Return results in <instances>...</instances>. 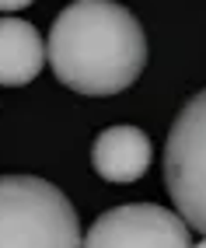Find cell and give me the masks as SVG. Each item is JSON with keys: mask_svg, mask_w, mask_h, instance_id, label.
I'll return each mask as SVG.
<instances>
[{"mask_svg": "<svg viewBox=\"0 0 206 248\" xmlns=\"http://www.w3.org/2000/svg\"><path fill=\"white\" fill-rule=\"evenodd\" d=\"M46 60L70 91L109 98L143 74L147 35L133 11L115 0H77L56 14Z\"/></svg>", "mask_w": 206, "mask_h": 248, "instance_id": "cell-1", "label": "cell"}, {"mask_svg": "<svg viewBox=\"0 0 206 248\" xmlns=\"http://www.w3.org/2000/svg\"><path fill=\"white\" fill-rule=\"evenodd\" d=\"M80 220L66 196L35 175H0V248H80Z\"/></svg>", "mask_w": 206, "mask_h": 248, "instance_id": "cell-2", "label": "cell"}, {"mask_svg": "<svg viewBox=\"0 0 206 248\" xmlns=\"http://www.w3.org/2000/svg\"><path fill=\"white\" fill-rule=\"evenodd\" d=\"M164 186L189 231L206 234V88L182 105L168 129Z\"/></svg>", "mask_w": 206, "mask_h": 248, "instance_id": "cell-3", "label": "cell"}, {"mask_svg": "<svg viewBox=\"0 0 206 248\" xmlns=\"http://www.w3.org/2000/svg\"><path fill=\"white\" fill-rule=\"evenodd\" d=\"M80 248H192L189 224L158 203H126L105 210Z\"/></svg>", "mask_w": 206, "mask_h": 248, "instance_id": "cell-4", "label": "cell"}, {"mask_svg": "<svg viewBox=\"0 0 206 248\" xmlns=\"http://www.w3.org/2000/svg\"><path fill=\"white\" fill-rule=\"evenodd\" d=\"M150 161H154V147L140 126H109L98 133V140L91 147L95 171L105 182H115V186L143 178Z\"/></svg>", "mask_w": 206, "mask_h": 248, "instance_id": "cell-5", "label": "cell"}, {"mask_svg": "<svg viewBox=\"0 0 206 248\" xmlns=\"http://www.w3.org/2000/svg\"><path fill=\"white\" fill-rule=\"evenodd\" d=\"M46 67V42L35 25L21 18H0V84L21 88L32 84Z\"/></svg>", "mask_w": 206, "mask_h": 248, "instance_id": "cell-6", "label": "cell"}, {"mask_svg": "<svg viewBox=\"0 0 206 248\" xmlns=\"http://www.w3.org/2000/svg\"><path fill=\"white\" fill-rule=\"evenodd\" d=\"M28 4H35V0H0V11H21Z\"/></svg>", "mask_w": 206, "mask_h": 248, "instance_id": "cell-7", "label": "cell"}, {"mask_svg": "<svg viewBox=\"0 0 206 248\" xmlns=\"http://www.w3.org/2000/svg\"><path fill=\"white\" fill-rule=\"evenodd\" d=\"M196 248H206V234H203V241H199V245H196Z\"/></svg>", "mask_w": 206, "mask_h": 248, "instance_id": "cell-8", "label": "cell"}]
</instances>
